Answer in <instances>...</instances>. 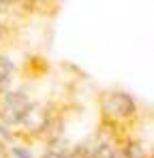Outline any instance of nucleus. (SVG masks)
<instances>
[{
  "mask_svg": "<svg viewBox=\"0 0 154 158\" xmlns=\"http://www.w3.org/2000/svg\"><path fill=\"white\" fill-rule=\"evenodd\" d=\"M11 28L6 26V24H0V47H4V45H9L11 43Z\"/></svg>",
  "mask_w": 154,
  "mask_h": 158,
  "instance_id": "8",
  "label": "nucleus"
},
{
  "mask_svg": "<svg viewBox=\"0 0 154 158\" xmlns=\"http://www.w3.org/2000/svg\"><path fill=\"white\" fill-rule=\"evenodd\" d=\"M51 111H53V109L47 107V105L32 103V105L28 107V111L24 113V118L19 120V126H22L28 135H32V137H39V139H41L43 131H45V128H47V124H49Z\"/></svg>",
  "mask_w": 154,
  "mask_h": 158,
  "instance_id": "3",
  "label": "nucleus"
},
{
  "mask_svg": "<svg viewBox=\"0 0 154 158\" xmlns=\"http://www.w3.org/2000/svg\"><path fill=\"white\" fill-rule=\"evenodd\" d=\"M0 103H2V111H0L2 126L19 124V120L24 118L28 107L32 105L30 96L26 92H22V90H6L2 94V98H0Z\"/></svg>",
  "mask_w": 154,
  "mask_h": 158,
  "instance_id": "2",
  "label": "nucleus"
},
{
  "mask_svg": "<svg viewBox=\"0 0 154 158\" xmlns=\"http://www.w3.org/2000/svg\"><path fill=\"white\" fill-rule=\"evenodd\" d=\"M69 158H96V156H94V150L88 145H73Z\"/></svg>",
  "mask_w": 154,
  "mask_h": 158,
  "instance_id": "6",
  "label": "nucleus"
},
{
  "mask_svg": "<svg viewBox=\"0 0 154 158\" xmlns=\"http://www.w3.org/2000/svg\"><path fill=\"white\" fill-rule=\"evenodd\" d=\"M71 150H73V145L64 139V137H60V139H53L47 143V154L53 158H69L71 156Z\"/></svg>",
  "mask_w": 154,
  "mask_h": 158,
  "instance_id": "4",
  "label": "nucleus"
},
{
  "mask_svg": "<svg viewBox=\"0 0 154 158\" xmlns=\"http://www.w3.org/2000/svg\"><path fill=\"white\" fill-rule=\"evenodd\" d=\"M11 77H13V62L4 56H0V96L6 92L9 83H11Z\"/></svg>",
  "mask_w": 154,
  "mask_h": 158,
  "instance_id": "5",
  "label": "nucleus"
},
{
  "mask_svg": "<svg viewBox=\"0 0 154 158\" xmlns=\"http://www.w3.org/2000/svg\"><path fill=\"white\" fill-rule=\"evenodd\" d=\"M94 156L96 158H111V143L109 141H103L94 148Z\"/></svg>",
  "mask_w": 154,
  "mask_h": 158,
  "instance_id": "7",
  "label": "nucleus"
},
{
  "mask_svg": "<svg viewBox=\"0 0 154 158\" xmlns=\"http://www.w3.org/2000/svg\"><path fill=\"white\" fill-rule=\"evenodd\" d=\"M41 158H53V156H49V154H43V156H41Z\"/></svg>",
  "mask_w": 154,
  "mask_h": 158,
  "instance_id": "11",
  "label": "nucleus"
},
{
  "mask_svg": "<svg viewBox=\"0 0 154 158\" xmlns=\"http://www.w3.org/2000/svg\"><path fill=\"white\" fill-rule=\"evenodd\" d=\"M99 107H101L103 128H109L113 141L120 137H128L124 128L137 120V113H139L135 98L122 90H107L101 94Z\"/></svg>",
  "mask_w": 154,
  "mask_h": 158,
  "instance_id": "1",
  "label": "nucleus"
},
{
  "mask_svg": "<svg viewBox=\"0 0 154 158\" xmlns=\"http://www.w3.org/2000/svg\"><path fill=\"white\" fill-rule=\"evenodd\" d=\"M13 154L17 158H32V154H30L26 148H13Z\"/></svg>",
  "mask_w": 154,
  "mask_h": 158,
  "instance_id": "9",
  "label": "nucleus"
},
{
  "mask_svg": "<svg viewBox=\"0 0 154 158\" xmlns=\"http://www.w3.org/2000/svg\"><path fill=\"white\" fill-rule=\"evenodd\" d=\"M0 158H9V152H6V148H4L2 141H0Z\"/></svg>",
  "mask_w": 154,
  "mask_h": 158,
  "instance_id": "10",
  "label": "nucleus"
},
{
  "mask_svg": "<svg viewBox=\"0 0 154 158\" xmlns=\"http://www.w3.org/2000/svg\"><path fill=\"white\" fill-rule=\"evenodd\" d=\"M2 9H4V2H0V13H2Z\"/></svg>",
  "mask_w": 154,
  "mask_h": 158,
  "instance_id": "12",
  "label": "nucleus"
}]
</instances>
